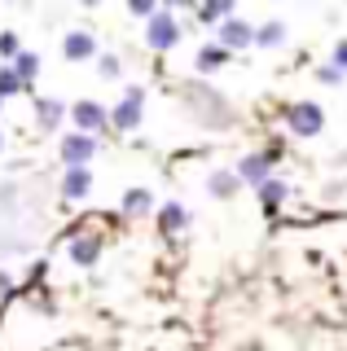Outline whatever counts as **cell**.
Instances as JSON below:
<instances>
[{
	"label": "cell",
	"instance_id": "10",
	"mask_svg": "<svg viewBox=\"0 0 347 351\" xmlns=\"http://www.w3.org/2000/svg\"><path fill=\"white\" fill-rule=\"evenodd\" d=\"M237 14V0H198V22L202 27H220L224 18Z\"/></svg>",
	"mask_w": 347,
	"mask_h": 351
},
{
	"label": "cell",
	"instance_id": "2",
	"mask_svg": "<svg viewBox=\"0 0 347 351\" xmlns=\"http://www.w3.org/2000/svg\"><path fill=\"white\" fill-rule=\"evenodd\" d=\"M145 44H149V49H176V44H180V22H176V14L158 9V14L145 22Z\"/></svg>",
	"mask_w": 347,
	"mask_h": 351
},
{
	"label": "cell",
	"instance_id": "9",
	"mask_svg": "<svg viewBox=\"0 0 347 351\" xmlns=\"http://www.w3.org/2000/svg\"><path fill=\"white\" fill-rule=\"evenodd\" d=\"M88 189H93V171L88 167H67L62 171V197H88Z\"/></svg>",
	"mask_w": 347,
	"mask_h": 351
},
{
	"label": "cell",
	"instance_id": "8",
	"mask_svg": "<svg viewBox=\"0 0 347 351\" xmlns=\"http://www.w3.org/2000/svg\"><path fill=\"white\" fill-rule=\"evenodd\" d=\"M62 58L67 62H93L97 58V40L88 31H71V36L62 40Z\"/></svg>",
	"mask_w": 347,
	"mask_h": 351
},
{
	"label": "cell",
	"instance_id": "7",
	"mask_svg": "<svg viewBox=\"0 0 347 351\" xmlns=\"http://www.w3.org/2000/svg\"><path fill=\"white\" fill-rule=\"evenodd\" d=\"M237 180L242 184H251V189H259L264 180H273V167H268V158L264 154H246V158H237Z\"/></svg>",
	"mask_w": 347,
	"mask_h": 351
},
{
	"label": "cell",
	"instance_id": "11",
	"mask_svg": "<svg viewBox=\"0 0 347 351\" xmlns=\"http://www.w3.org/2000/svg\"><path fill=\"white\" fill-rule=\"evenodd\" d=\"M36 119H40L45 132H53V128H62V119H67V106L53 101V97H40V101H36Z\"/></svg>",
	"mask_w": 347,
	"mask_h": 351
},
{
	"label": "cell",
	"instance_id": "21",
	"mask_svg": "<svg viewBox=\"0 0 347 351\" xmlns=\"http://www.w3.org/2000/svg\"><path fill=\"white\" fill-rule=\"evenodd\" d=\"M97 75H101V80H119V71H123V62L115 58V53H97Z\"/></svg>",
	"mask_w": 347,
	"mask_h": 351
},
{
	"label": "cell",
	"instance_id": "20",
	"mask_svg": "<svg viewBox=\"0 0 347 351\" xmlns=\"http://www.w3.org/2000/svg\"><path fill=\"white\" fill-rule=\"evenodd\" d=\"M18 93H27V84L14 75V66H0V101H5V97H18Z\"/></svg>",
	"mask_w": 347,
	"mask_h": 351
},
{
	"label": "cell",
	"instance_id": "1",
	"mask_svg": "<svg viewBox=\"0 0 347 351\" xmlns=\"http://www.w3.org/2000/svg\"><path fill=\"white\" fill-rule=\"evenodd\" d=\"M67 119L75 123V132H84V136H97V132L110 128V110L97 106V101H75V106L67 110Z\"/></svg>",
	"mask_w": 347,
	"mask_h": 351
},
{
	"label": "cell",
	"instance_id": "30",
	"mask_svg": "<svg viewBox=\"0 0 347 351\" xmlns=\"http://www.w3.org/2000/svg\"><path fill=\"white\" fill-rule=\"evenodd\" d=\"M0 106H5V101H0Z\"/></svg>",
	"mask_w": 347,
	"mask_h": 351
},
{
	"label": "cell",
	"instance_id": "28",
	"mask_svg": "<svg viewBox=\"0 0 347 351\" xmlns=\"http://www.w3.org/2000/svg\"><path fill=\"white\" fill-rule=\"evenodd\" d=\"M80 5H84V9H97V5H101V0H80Z\"/></svg>",
	"mask_w": 347,
	"mask_h": 351
},
{
	"label": "cell",
	"instance_id": "22",
	"mask_svg": "<svg viewBox=\"0 0 347 351\" xmlns=\"http://www.w3.org/2000/svg\"><path fill=\"white\" fill-rule=\"evenodd\" d=\"M128 14H132V18H154L158 14V0H128Z\"/></svg>",
	"mask_w": 347,
	"mask_h": 351
},
{
	"label": "cell",
	"instance_id": "3",
	"mask_svg": "<svg viewBox=\"0 0 347 351\" xmlns=\"http://www.w3.org/2000/svg\"><path fill=\"white\" fill-rule=\"evenodd\" d=\"M286 123H290V132H299V136H321L325 110L317 101H295V106L286 110Z\"/></svg>",
	"mask_w": 347,
	"mask_h": 351
},
{
	"label": "cell",
	"instance_id": "12",
	"mask_svg": "<svg viewBox=\"0 0 347 351\" xmlns=\"http://www.w3.org/2000/svg\"><path fill=\"white\" fill-rule=\"evenodd\" d=\"M237 189H242V180H237L233 171H211V180H207V193L211 197H237Z\"/></svg>",
	"mask_w": 347,
	"mask_h": 351
},
{
	"label": "cell",
	"instance_id": "27",
	"mask_svg": "<svg viewBox=\"0 0 347 351\" xmlns=\"http://www.w3.org/2000/svg\"><path fill=\"white\" fill-rule=\"evenodd\" d=\"M9 290V277H5V272H0V294H5Z\"/></svg>",
	"mask_w": 347,
	"mask_h": 351
},
{
	"label": "cell",
	"instance_id": "29",
	"mask_svg": "<svg viewBox=\"0 0 347 351\" xmlns=\"http://www.w3.org/2000/svg\"><path fill=\"white\" fill-rule=\"evenodd\" d=\"M0 149H5V136H0Z\"/></svg>",
	"mask_w": 347,
	"mask_h": 351
},
{
	"label": "cell",
	"instance_id": "18",
	"mask_svg": "<svg viewBox=\"0 0 347 351\" xmlns=\"http://www.w3.org/2000/svg\"><path fill=\"white\" fill-rule=\"evenodd\" d=\"M9 66H14V75H18V80H23V84L31 88V80L40 75V53H18V58L9 62Z\"/></svg>",
	"mask_w": 347,
	"mask_h": 351
},
{
	"label": "cell",
	"instance_id": "14",
	"mask_svg": "<svg viewBox=\"0 0 347 351\" xmlns=\"http://www.w3.org/2000/svg\"><path fill=\"white\" fill-rule=\"evenodd\" d=\"M158 224H163V233H180V228L189 224V211H185L180 202H167V206L158 211Z\"/></svg>",
	"mask_w": 347,
	"mask_h": 351
},
{
	"label": "cell",
	"instance_id": "24",
	"mask_svg": "<svg viewBox=\"0 0 347 351\" xmlns=\"http://www.w3.org/2000/svg\"><path fill=\"white\" fill-rule=\"evenodd\" d=\"M317 80H321V84H343V80H347V71H339L334 62H325L321 71H317Z\"/></svg>",
	"mask_w": 347,
	"mask_h": 351
},
{
	"label": "cell",
	"instance_id": "15",
	"mask_svg": "<svg viewBox=\"0 0 347 351\" xmlns=\"http://www.w3.org/2000/svg\"><path fill=\"white\" fill-rule=\"evenodd\" d=\"M255 44L259 49H281V44H286V22H264V27H255Z\"/></svg>",
	"mask_w": 347,
	"mask_h": 351
},
{
	"label": "cell",
	"instance_id": "4",
	"mask_svg": "<svg viewBox=\"0 0 347 351\" xmlns=\"http://www.w3.org/2000/svg\"><path fill=\"white\" fill-rule=\"evenodd\" d=\"M215 44H220V49L224 53H233V49H251V44H255V27H251V22H246V18H224L220 22V27H215Z\"/></svg>",
	"mask_w": 347,
	"mask_h": 351
},
{
	"label": "cell",
	"instance_id": "13",
	"mask_svg": "<svg viewBox=\"0 0 347 351\" xmlns=\"http://www.w3.org/2000/svg\"><path fill=\"white\" fill-rule=\"evenodd\" d=\"M97 255H101V241H97V237H75L71 241V259L80 263V268H93Z\"/></svg>",
	"mask_w": 347,
	"mask_h": 351
},
{
	"label": "cell",
	"instance_id": "23",
	"mask_svg": "<svg viewBox=\"0 0 347 351\" xmlns=\"http://www.w3.org/2000/svg\"><path fill=\"white\" fill-rule=\"evenodd\" d=\"M18 53H23V44H18V36H14V31H0V58H9V62H14Z\"/></svg>",
	"mask_w": 347,
	"mask_h": 351
},
{
	"label": "cell",
	"instance_id": "25",
	"mask_svg": "<svg viewBox=\"0 0 347 351\" xmlns=\"http://www.w3.org/2000/svg\"><path fill=\"white\" fill-rule=\"evenodd\" d=\"M334 66H339V71H347V40H339L334 44V58H330Z\"/></svg>",
	"mask_w": 347,
	"mask_h": 351
},
{
	"label": "cell",
	"instance_id": "19",
	"mask_svg": "<svg viewBox=\"0 0 347 351\" xmlns=\"http://www.w3.org/2000/svg\"><path fill=\"white\" fill-rule=\"evenodd\" d=\"M149 206H154V197H149L145 189H128L123 193V211L128 215H149Z\"/></svg>",
	"mask_w": 347,
	"mask_h": 351
},
{
	"label": "cell",
	"instance_id": "5",
	"mask_svg": "<svg viewBox=\"0 0 347 351\" xmlns=\"http://www.w3.org/2000/svg\"><path fill=\"white\" fill-rule=\"evenodd\" d=\"M62 167H88L93 162V154H97V136H84V132H67L62 136Z\"/></svg>",
	"mask_w": 347,
	"mask_h": 351
},
{
	"label": "cell",
	"instance_id": "6",
	"mask_svg": "<svg viewBox=\"0 0 347 351\" xmlns=\"http://www.w3.org/2000/svg\"><path fill=\"white\" fill-rule=\"evenodd\" d=\"M141 106H145V88H128L123 101L110 110V123H115L119 132H132V128L141 123Z\"/></svg>",
	"mask_w": 347,
	"mask_h": 351
},
{
	"label": "cell",
	"instance_id": "16",
	"mask_svg": "<svg viewBox=\"0 0 347 351\" xmlns=\"http://www.w3.org/2000/svg\"><path fill=\"white\" fill-rule=\"evenodd\" d=\"M281 202H286V184H281V180H264V184H259V206H264L268 215H277Z\"/></svg>",
	"mask_w": 347,
	"mask_h": 351
},
{
	"label": "cell",
	"instance_id": "26",
	"mask_svg": "<svg viewBox=\"0 0 347 351\" xmlns=\"http://www.w3.org/2000/svg\"><path fill=\"white\" fill-rule=\"evenodd\" d=\"M163 9H167V14H176V9H185V5H193V0H158Z\"/></svg>",
	"mask_w": 347,
	"mask_h": 351
},
{
	"label": "cell",
	"instance_id": "17",
	"mask_svg": "<svg viewBox=\"0 0 347 351\" xmlns=\"http://www.w3.org/2000/svg\"><path fill=\"white\" fill-rule=\"evenodd\" d=\"M193 62H198V71L207 75V71H220V66L229 62V53H224L220 44H202V49H198V58H193Z\"/></svg>",
	"mask_w": 347,
	"mask_h": 351
}]
</instances>
